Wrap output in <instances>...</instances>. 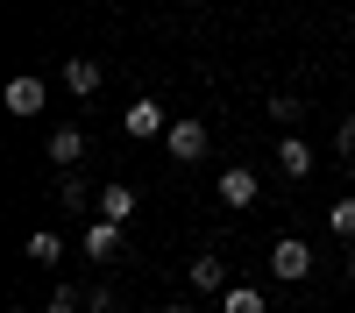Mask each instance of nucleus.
<instances>
[{
    "label": "nucleus",
    "instance_id": "nucleus-1",
    "mask_svg": "<svg viewBox=\"0 0 355 313\" xmlns=\"http://www.w3.org/2000/svg\"><path fill=\"white\" fill-rule=\"evenodd\" d=\"M270 271H277L284 285L313 278V242H299V235H277V242H270Z\"/></svg>",
    "mask_w": 355,
    "mask_h": 313
},
{
    "label": "nucleus",
    "instance_id": "nucleus-2",
    "mask_svg": "<svg viewBox=\"0 0 355 313\" xmlns=\"http://www.w3.org/2000/svg\"><path fill=\"white\" fill-rule=\"evenodd\" d=\"M121 221H107V214H93V221H85V235H78V249L85 256H93V264H114V256H121Z\"/></svg>",
    "mask_w": 355,
    "mask_h": 313
},
{
    "label": "nucleus",
    "instance_id": "nucleus-3",
    "mask_svg": "<svg viewBox=\"0 0 355 313\" xmlns=\"http://www.w3.org/2000/svg\"><path fill=\"white\" fill-rule=\"evenodd\" d=\"M214 192H220V207H256V192H263V178L249 164H227L220 178H214Z\"/></svg>",
    "mask_w": 355,
    "mask_h": 313
},
{
    "label": "nucleus",
    "instance_id": "nucleus-4",
    "mask_svg": "<svg viewBox=\"0 0 355 313\" xmlns=\"http://www.w3.org/2000/svg\"><path fill=\"white\" fill-rule=\"evenodd\" d=\"M43 100H50V78H36V71L8 78V114H21V121H36V114H43Z\"/></svg>",
    "mask_w": 355,
    "mask_h": 313
},
{
    "label": "nucleus",
    "instance_id": "nucleus-5",
    "mask_svg": "<svg viewBox=\"0 0 355 313\" xmlns=\"http://www.w3.org/2000/svg\"><path fill=\"white\" fill-rule=\"evenodd\" d=\"M164 150H171L178 164H199V157H206V121H171V128H164Z\"/></svg>",
    "mask_w": 355,
    "mask_h": 313
},
{
    "label": "nucleus",
    "instance_id": "nucleus-6",
    "mask_svg": "<svg viewBox=\"0 0 355 313\" xmlns=\"http://www.w3.org/2000/svg\"><path fill=\"white\" fill-rule=\"evenodd\" d=\"M43 150H50L57 171H78V157H85V128H71V121H64V128H50V135H43Z\"/></svg>",
    "mask_w": 355,
    "mask_h": 313
},
{
    "label": "nucleus",
    "instance_id": "nucleus-7",
    "mask_svg": "<svg viewBox=\"0 0 355 313\" xmlns=\"http://www.w3.org/2000/svg\"><path fill=\"white\" fill-rule=\"evenodd\" d=\"M313 164H320V157H313L306 135H284V142H277V171H284V178H313Z\"/></svg>",
    "mask_w": 355,
    "mask_h": 313
},
{
    "label": "nucleus",
    "instance_id": "nucleus-8",
    "mask_svg": "<svg viewBox=\"0 0 355 313\" xmlns=\"http://www.w3.org/2000/svg\"><path fill=\"white\" fill-rule=\"evenodd\" d=\"M227 256H214V249H206V256H192V292H227Z\"/></svg>",
    "mask_w": 355,
    "mask_h": 313
},
{
    "label": "nucleus",
    "instance_id": "nucleus-9",
    "mask_svg": "<svg viewBox=\"0 0 355 313\" xmlns=\"http://www.w3.org/2000/svg\"><path fill=\"white\" fill-rule=\"evenodd\" d=\"M100 78H107V71L93 65V57H64V85H71L78 100H93V93H100Z\"/></svg>",
    "mask_w": 355,
    "mask_h": 313
},
{
    "label": "nucleus",
    "instance_id": "nucleus-10",
    "mask_svg": "<svg viewBox=\"0 0 355 313\" xmlns=\"http://www.w3.org/2000/svg\"><path fill=\"white\" fill-rule=\"evenodd\" d=\"M164 128H171V121H164V107H157V100H135V107H128V135L150 142V135H164Z\"/></svg>",
    "mask_w": 355,
    "mask_h": 313
},
{
    "label": "nucleus",
    "instance_id": "nucleus-11",
    "mask_svg": "<svg viewBox=\"0 0 355 313\" xmlns=\"http://www.w3.org/2000/svg\"><path fill=\"white\" fill-rule=\"evenodd\" d=\"M220 313H270V299H263L256 285H227V292H220Z\"/></svg>",
    "mask_w": 355,
    "mask_h": 313
},
{
    "label": "nucleus",
    "instance_id": "nucleus-12",
    "mask_svg": "<svg viewBox=\"0 0 355 313\" xmlns=\"http://www.w3.org/2000/svg\"><path fill=\"white\" fill-rule=\"evenodd\" d=\"M21 256H28V264H57V256H64V235H50V228H36V235L21 242Z\"/></svg>",
    "mask_w": 355,
    "mask_h": 313
},
{
    "label": "nucleus",
    "instance_id": "nucleus-13",
    "mask_svg": "<svg viewBox=\"0 0 355 313\" xmlns=\"http://www.w3.org/2000/svg\"><path fill=\"white\" fill-rule=\"evenodd\" d=\"M100 214L128 228V214H135V192H128V185H100Z\"/></svg>",
    "mask_w": 355,
    "mask_h": 313
},
{
    "label": "nucleus",
    "instance_id": "nucleus-14",
    "mask_svg": "<svg viewBox=\"0 0 355 313\" xmlns=\"http://www.w3.org/2000/svg\"><path fill=\"white\" fill-rule=\"evenodd\" d=\"M327 235L355 242V199H334V207H327Z\"/></svg>",
    "mask_w": 355,
    "mask_h": 313
},
{
    "label": "nucleus",
    "instance_id": "nucleus-15",
    "mask_svg": "<svg viewBox=\"0 0 355 313\" xmlns=\"http://www.w3.org/2000/svg\"><path fill=\"white\" fill-rule=\"evenodd\" d=\"M43 306H50V313H85V285H57Z\"/></svg>",
    "mask_w": 355,
    "mask_h": 313
},
{
    "label": "nucleus",
    "instance_id": "nucleus-16",
    "mask_svg": "<svg viewBox=\"0 0 355 313\" xmlns=\"http://www.w3.org/2000/svg\"><path fill=\"white\" fill-rule=\"evenodd\" d=\"M270 121H277V128L299 121V93H270Z\"/></svg>",
    "mask_w": 355,
    "mask_h": 313
},
{
    "label": "nucleus",
    "instance_id": "nucleus-17",
    "mask_svg": "<svg viewBox=\"0 0 355 313\" xmlns=\"http://www.w3.org/2000/svg\"><path fill=\"white\" fill-rule=\"evenodd\" d=\"M57 199H64V207H71V214L85 207V178H78V171H64V178H57Z\"/></svg>",
    "mask_w": 355,
    "mask_h": 313
},
{
    "label": "nucleus",
    "instance_id": "nucleus-18",
    "mask_svg": "<svg viewBox=\"0 0 355 313\" xmlns=\"http://www.w3.org/2000/svg\"><path fill=\"white\" fill-rule=\"evenodd\" d=\"M85 313H121V299H114V285H93V292H85Z\"/></svg>",
    "mask_w": 355,
    "mask_h": 313
},
{
    "label": "nucleus",
    "instance_id": "nucleus-19",
    "mask_svg": "<svg viewBox=\"0 0 355 313\" xmlns=\"http://www.w3.org/2000/svg\"><path fill=\"white\" fill-rule=\"evenodd\" d=\"M334 142H341V157H355V114H348V121L334 128Z\"/></svg>",
    "mask_w": 355,
    "mask_h": 313
},
{
    "label": "nucleus",
    "instance_id": "nucleus-20",
    "mask_svg": "<svg viewBox=\"0 0 355 313\" xmlns=\"http://www.w3.org/2000/svg\"><path fill=\"white\" fill-rule=\"evenodd\" d=\"M157 313H192V306H185V299H164V306H157Z\"/></svg>",
    "mask_w": 355,
    "mask_h": 313
},
{
    "label": "nucleus",
    "instance_id": "nucleus-21",
    "mask_svg": "<svg viewBox=\"0 0 355 313\" xmlns=\"http://www.w3.org/2000/svg\"><path fill=\"white\" fill-rule=\"evenodd\" d=\"M348 271H355V242H348Z\"/></svg>",
    "mask_w": 355,
    "mask_h": 313
}]
</instances>
